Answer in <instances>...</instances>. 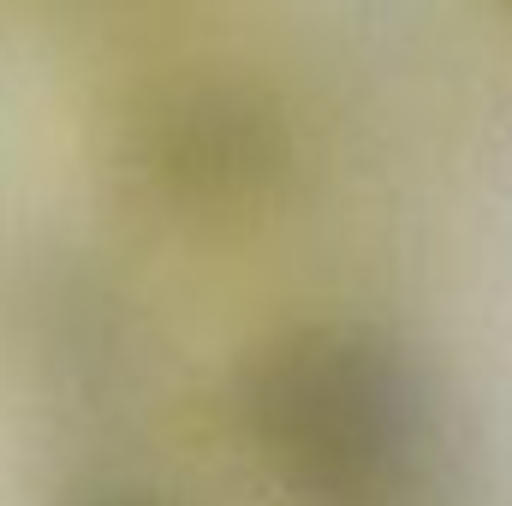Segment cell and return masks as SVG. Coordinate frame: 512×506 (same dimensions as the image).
<instances>
[{"label": "cell", "instance_id": "obj_2", "mask_svg": "<svg viewBox=\"0 0 512 506\" xmlns=\"http://www.w3.org/2000/svg\"><path fill=\"white\" fill-rule=\"evenodd\" d=\"M120 161L161 209L239 215L286 179L292 131L256 84L227 72H191L149 84L126 108Z\"/></svg>", "mask_w": 512, "mask_h": 506}, {"label": "cell", "instance_id": "obj_1", "mask_svg": "<svg viewBox=\"0 0 512 506\" xmlns=\"http://www.w3.org/2000/svg\"><path fill=\"white\" fill-rule=\"evenodd\" d=\"M251 453L310 506L393 501L429 447V387L364 322H298L262 340L233 381Z\"/></svg>", "mask_w": 512, "mask_h": 506}]
</instances>
